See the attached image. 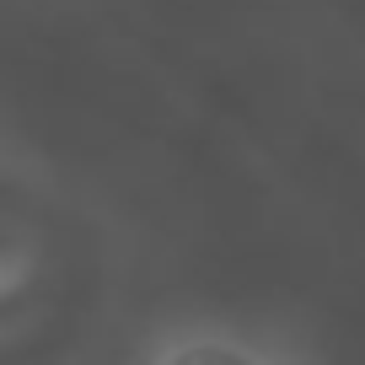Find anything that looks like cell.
Returning <instances> with one entry per match:
<instances>
[{
	"mask_svg": "<svg viewBox=\"0 0 365 365\" xmlns=\"http://www.w3.org/2000/svg\"><path fill=\"white\" fill-rule=\"evenodd\" d=\"M167 365H247L237 349H220V344H199V349H182L178 360H167Z\"/></svg>",
	"mask_w": 365,
	"mask_h": 365,
	"instance_id": "1",
	"label": "cell"
}]
</instances>
